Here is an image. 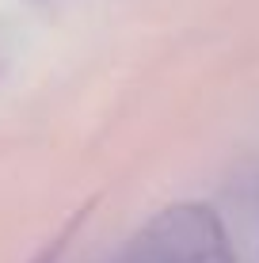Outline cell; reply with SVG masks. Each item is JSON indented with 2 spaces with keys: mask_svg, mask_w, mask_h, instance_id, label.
Returning <instances> with one entry per match:
<instances>
[{
  "mask_svg": "<svg viewBox=\"0 0 259 263\" xmlns=\"http://www.w3.org/2000/svg\"><path fill=\"white\" fill-rule=\"evenodd\" d=\"M236 248L225 221L198 202L160 210L126 244L118 263H233Z\"/></svg>",
  "mask_w": 259,
  "mask_h": 263,
  "instance_id": "6da1fadb",
  "label": "cell"
},
{
  "mask_svg": "<svg viewBox=\"0 0 259 263\" xmlns=\"http://www.w3.org/2000/svg\"><path fill=\"white\" fill-rule=\"evenodd\" d=\"M244 244H248V259L259 263V179L244 195Z\"/></svg>",
  "mask_w": 259,
  "mask_h": 263,
  "instance_id": "7a4b0ae2",
  "label": "cell"
},
{
  "mask_svg": "<svg viewBox=\"0 0 259 263\" xmlns=\"http://www.w3.org/2000/svg\"><path fill=\"white\" fill-rule=\"evenodd\" d=\"M34 263H57V244H53V248H50V252H42V256H38V259H34Z\"/></svg>",
  "mask_w": 259,
  "mask_h": 263,
  "instance_id": "3957f363",
  "label": "cell"
}]
</instances>
